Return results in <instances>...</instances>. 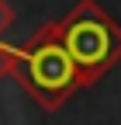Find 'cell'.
<instances>
[{
  "instance_id": "6da1fadb",
  "label": "cell",
  "mask_w": 121,
  "mask_h": 125,
  "mask_svg": "<svg viewBox=\"0 0 121 125\" xmlns=\"http://www.w3.org/2000/svg\"><path fill=\"white\" fill-rule=\"evenodd\" d=\"M59 42L76 62L83 87L97 83L121 59V24L100 10L97 0H80L59 21Z\"/></svg>"
},
{
  "instance_id": "7a4b0ae2",
  "label": "cell",
  "mask_w": 121,
  "mask_h": 125,
  "mask_svg": "<svg viewBox=\"0 0 121 125\" xmlns=\"http://www.w3.org/2000/svg\"><path fill=\"white\" fill-rule=\"evenodd\" d=\"M14 80L45 108H59L73 90L83 87L76 62L59 42V21L42 24L28 38V45H21V62L14 70Z\"/></svg>"
},
{
  "instance_id": "3957f363",
  "label": "cell",
  "mask_w": 121,
  "mask_h": 125,
  "mask_svg": "<svg viewBox=\"0 0 121 125\" xmlns=\"http://www.w3.org/2000/svg\"><path fill=\"white\" fill-rule=\"evenodd\" d=\"M21 62V45H4L0 42V76H14Z\"/></svg>"
},
{
  "instance_id": "277c9868",
  "label": "cell",
  "mask_w": 121,
  "mask_h": 125,
  "mask_svg": "<svg viewBox=\"0 0 121 125\" xmlns=\"http://www.w3.org/2000/svg\"><path fill=\"white\" fill-rule=\"evenodd\" d=\"M10 24H14V7L7 4V0H0V38L10 31Z\"/></svg>"
}]
</instances>
